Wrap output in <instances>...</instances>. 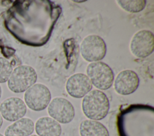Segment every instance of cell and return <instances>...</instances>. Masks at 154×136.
<instances>
[{"instance_id": "10", "label": "cell", "mask_w": 154, "mask_h": 136, "mask_svg": "<svg viewBox=\"0 0 154 136\" xmlns=\"http://www.w3.org/2000/svg\"><path fill=\"white\" fill-rule=\"evenodd\" d=\"M92 87L89 78L82 73H76L71 75L66 84L67 93L75 98H81L85 96L91 91Z\"/></svg>"}, {"instance_id": "19", "label": "cell", "mask_w": 154, "mask_h": 136, "mask_svg": "<svg viewBox=\"0 0 154 136\" xmlns=\"http://www.w3.org/2000/svg\"><path fill=\"white\" fill-rule=\"evenodd\" d=\"M29 136H38V135H31Z\"/></svg>"}, {"instance_id": "14", "label": "cell", "mask_w": 154, "mask_h": 136, "mask_svg": "<svg viewBox=\"0 0 154 136\" xmlns=\"http://www.w3.org/2000/svg\"><path fill=\"white\" fill-rule=\"evenodd\" d=\"M117 3L124 10L134 13L142 11L146 7V1L145 0H119L117 1Z\"/></svg>"}, {"instance_id": "5", "label": "cell", "mask_w": 154, "mask_h": 136, "mask_svg": "<svg viewBox=\"0 0 154 136\" xmlns=\"http://www.w3.org/2000/svg\"><path fill=\"white\" fill-rule=\"evenodd\" d=\"M82 57L87 61L94 62L102 60L106 53V45L99 35H90L82 40L80 46Z\"/></svg>"}, {"instance_id": "7", "label": "cell", "mask_w": 154, "mask_h": 136, "mask_svg": "<svg viewBox=\"0 0 154 136\" xmlns=\"http://www.w3.org/2000/svg\"><path fill=\"white\" fill-rule=\"evenodd\" d=\"M153 34L149 30H141L133 36L130 49L132 53L139 58H144L150 55L153 51Z\"/></svg>"}, {"instance_id": "18", "label": "cell", "mask_w": 154, "mask_h": 136, "mask_svg": "<svg viewBox=\"0 0 154 136\" xmlns=\"http://www.w3.org/2000/svg\"><path fill=\"white\" fill-rule=\"evenodd\" d=\"M1 95H2V89H1V87L0 86V98L1 97Z\"/></svg>"}, {"instance_id": "16", "label": "cell", "mask_w": 154, "mask_h": 136, "mask_svg": "<svg viewBox=\"0 0 154 136\" xmlns=\"http://www.w3.org/2000/svg\"><path fill=\"white\" fill-rule=\"evenodd\" d=\"M2 124H3V118L2 117V116H1V115L0 114V129H1Z\"/></svg>"}, {"instance_id": "15", "label": "cell", "mask_w": 154, "mask_h": 136, "mask_svg": "<svg viewBox=\"0 0 154 136\" xmlns=\"http://www.w3.org/2000/svg\"><path fill=\"white\" fill-rule=\"evenodd\" d=\"M12 71L11 63L5 58L0 57V83L7 81Z\"/></svg>"}, {"instance_id": "20", "label": "cell", "mask_w": 154, "mask_h": 136, "mask_svg": "<svg viewBox=\"0 0 154 136\" xmlns=\"http://www.w3.org/2000/svg\"><path fill=\"white\" fill-rule=\"evenodd\" d=\"M0 136H4V135H2V134H1V133H0Z\"/></svg>"}, {"instance_id": "17", "label": "cell", "mask_w": 154, "mask_h": 136, "mask_svg": "<svg viewBox=\"0 0 154 136\" xmlns=\"http://www.w3.org/2000/svg\"><path fill=\"white\" fill-rule=\"evenodd\" d=\"M74 2H85V1H73Z\"/></svg>"}, {"instance_id": "1", "label": "cell", "mask_w": 154, "mask_h": 136, "mask_svg": "<svg viewBox=\"0 0 154 136\" xmlns=\"http://www.w3.org/2000/svg\"><path fill=\"white\" fill-rule=\"evenodd\" d=\"M82 109L84 115L90 120L104 119L109 110V102L106 94L99 90H93L84 96Z\"/></svg>"}, {"instance_id": "9", "label": "cell", "mask_w": 154, "mask_h": 136, "mask_svg": "<svg viewBox=\"0 0 154 136\" xmlns=\"http://www.w3.org/2000/svg\"><path fill=\"white\" fill-rule=\"evenodd\" d=\"M140 79L137 74L130 69L120 71L114 81V89L121 95H128L134 93L138 87Z\"/></svg>"}, {"instance_id": "8", "label": "cell", "mask_w": 154, "mask_h": 136, "mask_svg": "<svg viewBox=\"0 0 154 136\" xmlns=\"http://www.w3.org/2000/svg\"><path fill=\"white\" fill-rule=\"evenodd\" d=\"M26 113L25 102L18 97H10L0 104V114L3 119L15 122L22 118Z\"/></svg>"}, {"instance_id": "6", "label": "cell", "mask_w": 154, "mask_h": 136, "mask_svg": "<svg viewBox=\"0 0 154 136\" xmlns=\"http://www.w3.org/2000/svg\"><path fill=\"white\" fill-rule=\"evenodd\" d=\"M48 112L51 118L63 124L72 122L75 114L72 104L63 97H56L50 101Z\"/></svg>"}, {"instance_id": "3", "label": "cell", "mask_w": 154, "mask_h": 136, "mask_svg": "<svg viewBox=\"0 0 154 136\" xmlns=\"http://www.w3.org/2000/svg\"><path fill=\"white\" fill-rule=\"evenodd\" d=\"M86 72L91 84L96 88L104 90L111 87L114 78V72L105 62H91L87 66Z\"/></svg>"}, {"instance_id": "2", "label": "cell", "mask_w": 154, "mask_h": 136, "mask_svg": "<svg viewBox=\"0 0 154 136\" xmlns=\"http://www.w3.org/2000/svg\"><path fill=\"white\" fill-rule=\"evenodd\" d=\"M37 78V73L32 67L19 65L13 69L7 81V86L11 92L22 93L34 84Z\"/></svg>"}, {"instance_id": "11", "label": "cell", "mask_w": 154, "mask_h": 136, "mask_svg": "<svg viewBox=\"0 0 154 136\" xmlns=\"http://www.w3.org/2000/svg\"><path fill=\"white\" fill-rule=\"evenodd\" d=\"M34 129L38 136H60L61 126L60 124L50 117H42L35 122Z\"/></svg>"}, {"instance_id": "12", "label": "cell", "mask_w": 154, "mask_h": 136, "mask_svg": "<svg viewBox=\"0 0 154 136\" xmlns=\"http://www.w3.org/2000/svg\"><path fill=\"white\" fill-rule=\"evenodd\" d=\"M34 130L33 121L29 118L22 117L6 128L4 136H29Z\"/></svg>"}, {"instance_id": "4", "label": "cell", "mask_w": 154, "mask_h": 136, "mask_svg": "<svg viewBox=\"0 0 154 136\" xmlns=\"http://www.w3.org/2000/svg\"><path fill=\"white\" fill-rule=\"evenodd\" d=\"M51 99L49 89L44 84L37 83L28 89L24 94L26 105L31 110L40 111L45 109Z\"/></svg>"}, {"instance_id": "13", "label": "cell", "mask_w": 154, "mask_h": 136, "mask_svg": "<svg viewBox=\"0 0 154 136\" xmlns=\"http://www.w3.org/2000/svg\"><path fill=\"white\" fill-rule=\"evenodd\" d=\"M81 136H109L107 128L102 123L90 119L82 120L79 125Z\"/></svg>"}]
</instances>
